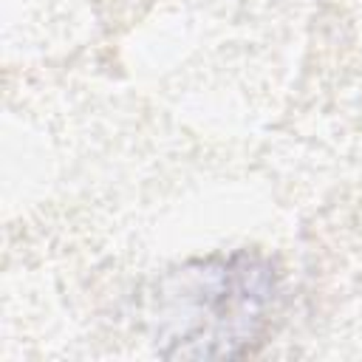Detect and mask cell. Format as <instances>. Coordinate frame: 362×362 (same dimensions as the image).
<instances>
[{
	"label": "cell",
	"mask_w": 362,
	"mask_h": 362,
	"mask_svg": "<svg viewBox=\"0 0 362 362\" xmlns=\"http://www.w3.org/2000/svg\"><path fill=\"white\" fill-rule=\"evenodd\" d=\"M277 274L257 255L201 260L167 280L156 342L164 356H238L269 322Z\"/></svg>",
	"instance_id": "1"
}]
</instances>
